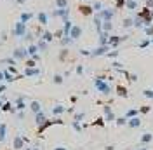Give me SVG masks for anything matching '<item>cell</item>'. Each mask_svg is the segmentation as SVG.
Wrapping results in <instances>:
<instances>
[{
    "label": "cell",
    "instance_id": "1",
    "mask_svg": "<svg viewBox=\"0 0 153 150\" xmlns=\"http://www.w3.org/2000/svg\"><path fill=\"white\" fill-rule=\"evenodd\" d=\"M94 87L99 91L101 94H111V86L108 84V79L106 77H96L94 79Z\"/></svg>",
    "mask_w": 153,
    "mask_h": 150
},
{
    "label": "cell",
    "instance_id": "2",
    "mask_svg": "<svg viewBox=\"0 0 153 150\" xmlns=\"http://www.w3.org/2000/svg\"><path fill=\"white\" fill-rule=\"evenodd\" d=\"M10 33H12V37H18V38H23L28 32H26V23H23V21H18L12 30H10Z\"/></svg>",
    "mask_w": 153,
    "mask_h": 150
},
{
    "label": "cell",
    "instance_id": "3",
    "mask_svg": "<svg viewBox=\"0 0 153 150\" xmlns=\"http://www.w3.org/2000/svg\"><path fill=\"white\" fill-rule=\"evenodd\" d=\"M97 14H99V18L103 19V21H113L115 9H113V7H103V9L97 12Z\"/></svg>",
    "mask_w": 153,
    "mask_h": 150
},
{
    "label": "cell",
    "instance_id": "4",
    "mask_svg": "<svg viewBox=\"0 0 153 150\" xmlns=\"http://www.w3.org/2000/svg\"><path fill=\"white\" fill-rule=\"evenodd\" d=\"M12 58H14L16 61H25V59L28 58L26 47H18V49H14V51H12Z\"/></svg>",
    "mask_w": 153,
    "mask_h": 150
},
{
    "label": "cell",
    "instance_id": "5",
    "mask_svg": "<svg viewBox=\"0 0 153 150\" xmlns=\"http://www.w3.org/2000/svg\"><path fill=\"white\" fill-rule=\"evenodd\" d=\"M49 16H52V18H61L63 21H65V19L70 18V9H68V7L66 9H56L52 14H49Z\"/></svg>",
    "mask_w": 153,
    "mask_h": 150
},
{
    "label": "cell",
    "instance_id": "6",
    "mask_svg": "<svg viewBox=\"0 0 153 150\" xmlns=\"http://www.w3.org/2000/svg\"><path fill=\"white\" fill-rule=\"evenodd\" d=\"M82 32H84V30H82V26H80V25H73V26H71V30H70V38H71V40L80 38V37H82Z\"/></svg>",
    "mask_w": 153,
    "mask_h": 150
},
{
    "label": "cell",
    "instance_id": "7",
    "mask_svg": "<svg viewBox=\"0 0 153 150\" xmlns=\"http://www.w3.org/2000/svg\"><path fill=\"white\" fill-rule=\"evenodd\" d=\"M111 47L110 46H99L97 49H94L92 52H91V58H97V56H106V52L110 51Z\"/></svg>",
    "mask_w": 153,
    "mask_h": 150
},
{
    "label": "cell",
    "instance_id": "8",
    "mask_svg": "<svg viewBox=\"0 0 153 150\" xmlns=\"http://www.w3.org/2000/svg\"><path fill=\"white\" fill-rule=\"evenodd\" d=\"M78 12L82 14V16H94V9H92V5H87V4H82V5H78Z\"/></svg>",
    "mask_w": 153,
    "mask_h": 150
},
{
    "label": "cell",
    "instance_id": "9",
    "mask_svg": "<svg viewBox=\"0 0 153 150\" xmlns=\"http://www.w3.org/2000/svg\"><path fill=\"white\" fill-rule=\"evenodd\" d=\"M37 21H38L40 26H45V25L49 23V14L45 12V10H40V12L37 14Z\"/></svg>",
    "mask_w": 153,
    "mask_h": 150
},
{
    "label": "cell",
    "instance_id": "10",
    "mask_svg": "<svg viewBox=\"0 0 153 150\" xmlns=\"http://www.w3.org/2000/svg\"><path fill=\"white\" fill-rule=\"evenodd\" d=\"M120 42H122V37H118V35H110V38H108V46L111 49H117L120 46Z\"/></svg>",
    "mask_w": 153,
    "mask_h": 150
},
{
    "label": "cell",
    "instance_id": "11",
    "mask_svg": "<svg viewBox=\"0 0 153 150\" xmlns=\"http://www.w3.org/2000/svg\"><path fill=\"white\" fill-rule=\"evenodd\" d=\"M103 110H105V119L108 122H113L117 117H115V113H113V110H111V106H108V105H105L103 106Z\"/></svg>",
    "mask_w": 153,
    "mask_h": 150
},
{
    "label": "cell",
    "instance_id": "12",
    "mask_svg": "<svg viewBox=\"0 0 153 150\" xmlns=\"http://www.w3.org/2000/svg\"><path fill=\"white\" fill-rule=\"evenodd\" d=\"M141 126V117H132V119H127V128H131V129H136V128H139Z\"/></svg>",
    "mask_w": 153,
    "mask_h": 150
},
{
    "label": "cell",
    "instance_id": "13",
    "mask_svg": "<svg viewBox=\"0 0 153 150\" xmlns=\"http://www.w3.org/2000/svg\"><path fill=\"white\" fill-rule=\"evenodd\" d=\"M33 18H35V14H33V12H21L19 21H23V23H26V25H28V23H30Z\"/></svg>",
    "mask_w": 153,
    "mask_h": 150
},
{
    "label": "cell",
    "instance_id": "14",
    "mask_svg": "<svg viewBox=\"0 0 153 150\" xmlns=\"http://www.w3.org/2000/svg\"><path fill=\"white\" fill-rule=\"evenodd\" d=\"M25 75H26V77H38V75H40V70H38L37 66H33V68H25Z\"/></svg>",
    "mask_w": 153,
    "mask_h": 150
},
{
    "label": "cell",
    "instance_id": "15",
    "mask_svg": "<svg viewBox=\"0 0 153 150\" xmlns=\"http://www.w3.org/2000/svg\"><path fill=\"white\" fill-rule=\"evenodd\" d=\"M141 145H148V143H152L153 141V134L152 133H144V134H141Z\"/></svg>",
    "mask_w": 153,
    "mask_h": 150
},
{
    "label": "cell",
    "instance_id": "16",
    "mask_svg": "<svg viewBox=\"0 0 153 150\" xmlns=\"http://www.w3.org/2000/svg\"><path fill=\"white\" fill-rule=\"evenodd\" d=\"M37 47H38V51H40V52H45V51H47V47H49V42H45L44 38H38V40H37Z\"/></svg>",
    "mask_w": 153,
    "mask_h": 150
},
{
    "label": "cell",
    "instance_id": "17",
    "mask_svg": "<svg viewBox=\"0 0 153 150\" xmlns=\"http://www.w3.org/2000/svg\"><path fill=\"white\" fill-rule=\"evenodd\" d=\"M108 38H110V33L99 32V46H108Z\"/></svg>",
    "mask_w": 153,
    "mask_h": 150
},
{
    "label": "cell",
    "instance_id": "18",
    "mask_svg": "<svg viewBox=\"0 0 153 150\" xmlns=\"http://www.w3.org/2000/svg\"><path fill=\"white\" fill-rule=\"evenodd\" d=\"M38 38H44L45 42H52V38H54V33L52 32H49V30H45V32H42V35Z\"/></svg>",
    "mask_w": 153,
    "mask_h": 150
},
{
    "label": "cell",
    "instance_id": "19",
    "mask_svg": "<svg viewBox=\"0 0 153 150\" xmlns=\"http://www.w3.org/2000/svg\"><path fill=\"white\" fill-rule=\"evenodd\" d=\"M125 9L127 10H136L137 9V0H125Z\"/></svg>",
    "mask_w": 153,
    "mask_h": 150
},
{
    "label": "cell",
    "instance_id": "20",
    "mask_svg": "<svg viewBox=\"0 0 153 150\" xmlns=\"http://www.w3.org/2000/svg\"><path fill=\"white\" fill-rule=\"evenodd\" d=\"M103 32L111 33L113 32V21H103Z\"/></svg>",
    "mask_w": 153,
    "mask_h": 150
},
{
    "label": "cell",
    "instance_id": "21",
    "mask_svg": "<svg viewBox=\"0 0 153 150\" xmlns=\"http://www.w3.org/2000/svg\"><path fill=\"white\" fill-rule=\"evenodd\" d=\"M16 79H18V77H16L14 74H10L9 70H5V72H4V80H5V82H14Z\"/></svg>",
    "mask_w": 153,
    "mask_h": 150
},
{
    "label": "cell",
    "instance_id": "22",
    "mask_svg": "<svg viewBox=\"0 0 153 150\" xmlns=\"http://www.w3.org/2000/svg\"><path fill=\"white\" fill-rule=\"evenodd\" d=\"M26 51H28V56H33V54H37V52H38L37 42H35V44H33V42H31V44H30V46L26 47Z\"/></svg>",
    "mask_w": 153,
    "mask_h": 150
},
{
    "label": "cell",
    "instance_id": "23",
    "mask_svg": "<svg viewBox=\"0 0 153 150\" xmlns=\"http://www.w3.org/2000/svg\"><path fill=\"white\" fill-rule=\"evenodd\" d=\"M25 106H26L25 98H23V96H19L18 100H16V110H25Z\"/></svg>",
    "mask_w": 153,
    "mask_h": 150
},
{
    "label": "cell",
    "instance_id": "24",
    "mask_svg": "<svg viewBox=\"0 0 153 150\" xmlns=\"http://www.w3.org/2000/svg\"><path fill=\"white\" fill-rule=\"evenodd\" d=\"M35 119H37V124H40V126H42L44 122L47 121V119H45V113L42 112V110H40L38 113H35Z\"/></svg>",
    "mask_w": 153,
    "mask_h": 150
},
{
    "label": "cell",
    "instance_id": "25",
    "mask_svg": "<svg viewBox=\"0 0 153 150\" xmlns=\"http://www.w3.org/2000/svg\"><path fill=\"white\" fill-rule=\"evenodd\" d=\"M122 26H124V28H132L134 26V18H125L124 21H122Z\"/></svg>",
    "mask_w": 153,
    "mask_h": 150
},
{
    "label": "cell",
    "instance_id": "26",
    "mask_svg": "<svg viewBox=\"0 0 153 150\" xmlns=\"http://www.w3.org/2000/svg\"><path fill=\"white\" fill-rule=\"evenodd\" d=\"M63 112H66V108H65L63 105H56V106L52 108V113H54V115H61Z\"/></svg>",
    "mask_w": 153,
    "mask_h": 150
},
{
    "label": "cell",
    "instance_id": "27",
    "mask_svg": "<svg viewBox=\"0 0 153 150\" xmlns=\"http://www.w3.org/2000/svg\"><path fill=\"white\" fill-rule=\"evenodd\" d=\"M5 134H7V126L5 124H0V141L5 140Z\"/></svg>",
    "mask_w": 153,
    "mask_h": 150
},
{
    "label": "cell",
    "instance_id": "28",
    "mask_svg": "<svg viewBox=\"0 0 153 150\" xmlns=\"http://www.w3.org/2000/svg\"><path fill=\"white\" fill-rule=\"evenodd\" d=\"M30 108H31V110H33L35 113H38L40 110H42V105L38 103V101H31V105H30Z\"/></svg>",
    "mask_w": 153,
    "mask_h": 150
},
{
    "label": "cell",
    "instance_id": "29",
    "mask_svg": "<svg viewBox=\"0 0 153 150\" xmlns=\"http://www.w3.org/2000/svg\"><path fill=\"white\" fill-rule=\"evenodd\" d=\"M68 0H56V9H66Z\"/></svg>",
    "mask_w": 153,
    "mask_h": 150
},
{
    "label": "cell",
    "instance_id": "30",
    "mask_svg": "<svg viewBox=\"0 0 153 150\" xmlns=\"http://www.w3.org/2000/svg\"><path fill=\"white\" fill-rule=\"evenodd\" d=\"M33 66H37V61H35L33 58H30V59H25V68H33Z\"/></svg>",
    "mask_w": 153,
    "mask_h": 150
},
{
    "label": "cell",
    "instance_id": "31",
    "mask_svg": "<svg viewBox=\"0 0 153 150\" xmlns=\"http://www.w3.org/2000/svg\"><path fill=\"white\" fill-rule=\"evenodd\" d=\"M143 33H144V35H148V37H152V35H153V25L143 26Z\"/></svg>",
    "mask_w": 153,
    "mask_h": 150
},
{
    "label": "cell",
    "instance_id": "32",
    "mask_svg": "<svg viewBox=\"0 0 153 150\" xmlns=\"http://www.w3.org/2000/svg\"><path fill=\"white\" fill-rule=\"evenodd\" d=\"M103 7H105V5H103V2H99V0H96L94 4H92V9H94V12H99Z\"/></svg>",
    "mask_w": 153,
    "mask_h": 150
},
{
    "label": "cell",
    "instance_id": "33",
    "mask_svg": "<svg viewBox=\"0 0 153 150\" xmlns=\"http://www.w3.org/2000/svg\"><path fill=\"white\" fill-rule=\"evenodd\" d=\"M150 44H152V38H144L143 42H139V44H137V47H139V49H146Z\"/></svg>",
    "mask_w": 153,
    "mask_h": 150
},
{
    "label": "cell",
    "instance_id": "34",
    "mask_svg": "<svg viewBox=\"0 0 153 150\" xmlns=\"http://www.w3.org/2000/svg\"><path fill=\"white\" fill-rule=\"evenodd\" d=\"M137 113H139V110H136V108H131L129 112L125 113V119H132V117H136Z\"/></svg>",
    "mask_w": 153,
    "mask_h": 150
},
{
    "label": "cell",
    "instance_id": "35",
    "mask_svg": "<svg viewBox=\"0 0 153 150\" xmlns=\"http://www.w3.org/2000/svg\"><path fill=\"white\" fill-rule=\"evenodd\" d=\"M115 9H125V0H117L115 2Z\"/></svg>",
    "mask_w": 153,
    "mask_h": 150
},
{
    "label": "cell",
    "instance_id": "36",
    "mask_svg": "<svg viewBox=\"0 0 153 150\" xmlns=\"http://www.w3.org/2000/svg\"><path fill=\"white\" fill-rule=\"evenodd\" d=\"M143 96H144V98H150V100H153V89H144Z\"/></svg>",
    "mask_w": 153,
    "mask_h": 150
},
{
    "label": "cell",
    "instance_id": "37",
    "mask_svg": "<svg viewBox=\"0 0 153 150\" xmlns=\"http://www.w3.org/2000/svg\"><path fill=\"white\" fill-rule=\"evenodd\" d=\"M63 80H65V79H63V75H54V79H52V82H54V84H63Z\"/></svg>",
    "mask_w": 153,
    "mask_h": 150
},
{
    "label": "cell",
    "instance_id": "38",
    "mask_svg": "<svg viewBox=\"0 0 153 150\" xmlns=\"http://www.w3.org/2000/svg\"><path fill=\"white\" fill-rule=\"evenodd\" d=\"M2 108H4L5 112H9V110H10V112H16V108H14L10 103H4V106H2Z\"/></svg>",
    "mask_w": 153,
    "mask_h": 150
},
{
    "label": "cell",
    "instance_id": "39",
    "mask_svg": "<svg viewBox=\"0 0 153 150\" xmlns=\"http://www.w3.org/2000/svg\"><path fill=\"white\" fill-rule=\"evenodd\" d=\"M71 42H73V40L70 37H61V44H63V46H70Z\"/></svg>",
    "mask_w": 153,
    "mask_h": 150
},
{
    "label": "cell",
    "instance_id": "40",
    "mask_svg": "<svg viewBox=\"0 0 153 150\" xmlns=\"http://www.w3.org/2000/svg\"><path fill=\"white\" fill-rule=\"evenodd\" d=\"M117 91H118V94H120V96H127V89H125V87H122V86H118V87H117Z\"/></svg>",
    "mask_w": 153,
    "mask_h": 150
},
{
    "label": "cell",
    "instance_id": "41",
    "mask_svg": "<svg viewBox=\"0 0 153 150\" xmlns=\"http://www.w3.org/2000/svg\"><path fill=\"white\" fill-rule=\"evenodd\" d=\"M115 122H117L118 126H125V124H127V119H125V117H120V119H115Z\"/></svg>",
    "mask_w": 153,
    "mask_h": 150
},
{
    "label": "cell",
    "instance_id": "42",
    "mask_svg": "<svg viewBox=\"0 0 153 150\" xmlns=\"http://www.w3.org/2000/svg\"><path fill=\"white\" fill-rule=\"evenodd\" d=\"M14 145H16V148H21V147H23V138H21V136H18Z\"/></svg>",
    "mask_w": 153,
    "mask_h": 150
},
{
    "label": "cell",
    "instance_id": "43",
    "mask_svg": "<svg viewBox=\"0 0 153 150\" xmlns=\"http://www.w3.org/2000/svg\"><path fill=\"white\" fill-rule=\"evenodd\" d=\"M71 126H73V128H75L76 131H82V126H80V122L73 121V122H71Z\"/></svg>",
    "mask_w": 153,
    "mask_h": 150
},
{
    "label": "cell",
    "instance_id": "44",
    "mask_svg": "<svg viewBox=\"0 0 153 150\" xmlns=\"http://www.w3.org/2000/svg\"><path fill=\"white\" fill-rule=\"evenodd\" d=\"M84 117H85V113H76V115H75V121H76V122H80L82 119H84Z\"/></svg>",
    "mask_w": 153,
    "mask_h": 150
},
{
    "label": "cell",
    "instance_id": "45",
    "mask_svg": "<svg viewBox=\"0 0 153 150\" xmlns=\"http://www.w3.org/2000/svg\"><path fill=\"white\" fill-rule=\"evenodd\" d=\"M76 74H78V75H82V74H84V66H82V65H78V66H76Z\"/></svg>",
    "mask_w": 153,
    "mask_h": 150
},
{
    "label": "cell",
    "instance_id": "46",
    "mask_svg": "<svg viewBox=\"0 0 153 150\" xmlns=\"http://www.w3.org/2000/svg\"><path fill=\"white\" fill-rule=\"evenodd\" d=\"M80 54H82V56H91V51H85V49H82V51H80Z\"/></svg>",
    "mask_w": 153,
    "mask_h": 150
},
{
    "label": "cell",
    "instance_id": "47",
    "mask_svg": "<svg viewBox=\"0 0 153 150\" xmlns=\"http://www.w3.org/2000/svg\"><path fill=\"white\" fill-rule=\"evenodd\" d=\"M146 7H150V9H153V0H146Z\"/></svg>",
    "mask_w": 153,
    "mask_h": 150
},
{
    "label": "cell",
    "instance_id": "48",
    "mask_svg": "<svg viewBox=\"0 0 153 150\" xmlns=\"http://www.w3.org/2000/svg\"><path fill=\"white\" fill-rule=\"evenodd\" d=\"M150 112V106H143V108H141V113H148Z\"/></svg>",
    "mask_w": 153,
    "mask_h": 150
},
{
    "label": "cell",
    "instance_id": "49",
    "mask_svg": "<svg viewBox=\"0 0 153 150\" xmlns=\"http://www.w3.org/2000/svg\"><path fill=\"white\" fill-rule=\"evenodd\" d=\"M4 91H5V84H2V82H0V93H4Z\"/></svg>",
    "mask_w": 153,
    "mask_h": 150
},
{
    "label": "cell",
    "instance_id": "50",
    "mask_svg": "<svg viewBox=\"0 0 153 150\" xmlns=\"http://www.w3.org/2000/svg\"><path fill=\"white\" fill-rule=\"evenodd\" d=\"M0 82H4V72H0Z\"/></svg>",
    "mask_w": 153,
    "mask_h": 150
},
{
    "label": "cell",
    "instance_id": "51",
    "mask_svg": "<svg viewBox=\"0 0 153 150\" xmlns=\"http://www.w3.org/2000/svg\"><path fill=\"white\" fill-rule=\"evenodd\" d=\"M54 150H68V148H65V147H56Z\"/></svg>",
    "mask_w": 153,
    "mask_h": 150
},
{
    "label": "cell",
    "instance_id": "52",
    "mask_svg": "<svg viewBox=\"0 0 153 150\" xmlns=\"http://www.w3.org/2000/svg\"><path fill=\"white\" fill-rule=\"evenodd\" d=\"M25 2H26V0H18V4H21V5H23V4H25Z\"/></svg>",
    "mask_w": 153,
    "mask_h": 150
},
{
    "label": "cell",
    "instance_id": "53",
    "mask_svg": "<svg viewBox=\"0 0 153 150\" xmlns=\"http://www.w3.org/2000/svg\"><path fill=\"white\" fill-rule=\"evenodd\" d=\"M2 106H4V101H2V98H0V108H2Z\"/></svg>",
    "mask_w": 153,
    "mask_h": 150
},
{
    "label": "cell",
    "instance_id": "54",
    "mask_svg": "<svg viewBox=\"0 0 153 150\" xmlns=\"http://www.w3.org/2000/svg\"><path fill=\"white\" fill-rule=\"evenodd\" d=\"M137 150H146V148H137Z\"/></svg>",
    "mask_w": 153,
    "mask_h": 150
},
{
    "label": "cell",
    "instance_id": "55",
    "mask_svg": "<svg viewBox=\"0 0 153 150\" xmlns=\"http://www.w3.org/2000/svg\"><path fill=\"white\" fill-rule=\"evenodd\" d=\"M30 150H38V148H30Z\"/></svg>",
    "mask_w": 153,
    "mask_h": 150
},
{
    "label": "cell",
    "instance_id": "56",
    "mask_svg": "<svg viewBox=\"0 0 153 150\" xmlns=\"http://www.w3.org/2000/svg\"><path fill=\"white\" fill-rule=\"evenodd\" d=\"M152 46H153V38H152Z\"/></svg>",
    "mask_w": 153,
    "mask_h": 150
}]
</instances>
